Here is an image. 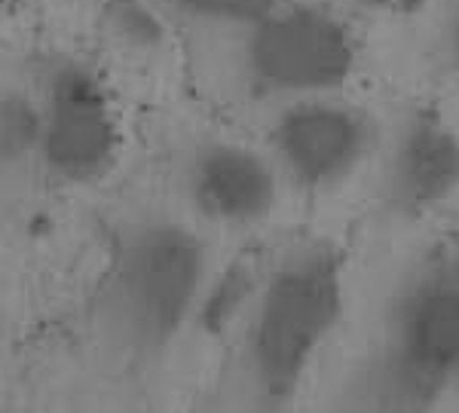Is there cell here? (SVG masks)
Returning <instances> with one entry per match:
<instances>
[{"label":"cell","instance_id":"1","mask_svg":"<svg viewBox=\"0 0 459 413\" xmlns=\"http://www.w3.org/2000/svg\"><path fill=\"white\" fill-rule=\"evenodd\" d=\"M459 410V236L404 257L377 306L374 324L334 413Z\"/></svg>","mask_w":459,"mask_h":413},{"label":"cell","instance_id":"2","mask_svg":"<svg viewBox=\"0 0 459 413\" xmlns=\"http://www.w3.org/2000/svg\"><path fill=\"white\" fill-rule=\"evenodd\" d=\"M346 313V267L328 239H300L266 267L239 324L242 413H291Z\"/></svg>","mask_w":459,"mask_h":413},{"label":"cell","instance_id":"3","mask_svg":"<svg viewBox=\"0 0 459 413\" xmlns=\"http://www.w3.org/2000/svg\"><path fill=\"white\" fill-rule=\"evenodd\" d=\"M212 254L199 230L169 215L126 220L99 288L105 334L126 358L153 365L175 349L203 306Z\"/></svg>","mask_w":459,"mask_h":413},{"label":"cell","instance_id":"4","mask_svg":"<svg viewBox=\"0 0 459 413\" xmlns=\"http://www.w3.org/2000/svg\"><path fill=\"white\" fill-rule=\"evenodd\" d=\"M239 77L246 90L276 108L340 95L355 71V40L334 10L309 0H279L239 28Z\"/></svg>","mask_w":459,"mask_h":413},{"label":"cell","instance_id":"5","mask_svg":"<svg viewBox=\"0 0 459 413\" xmlns=\"http://www.w3.org/2000/svg\"><path fill=\"white\" fill-rule=\"evenodd\" d=\"M37 95V166L65 187L99 184L120 159V116L105 80L77 58H53Z\"/></svg>","mask_w":459,"mask_h":413},{"label":"cell","instance_id":"6","mask_svg":"<svg viewBox=\"0 0 459 413\" xmlns=\"http://www.w3.org/2000/svg\"><path fill=\"white\" fill-rule=\"evenodd\" d=\"M380 123L371 110L340 95L276 108L266 147L282 184L303 194H334L374 162Z\"/></svg>","mask_w":459,"mask_h":413},{"label":"cell","instance_id":"7","mask_svg":"<svg viewBox=\"0 0 459 413\" xmlns=\"http://www.w3.org/2000/svg\"><path fill=\"white\" fill-rule=\"evenodd\" d=\"M377 199L398 224L432 215L459 194V132L426 108H407L380 129Z\"/></svg>","mask_w":459,"mask_h":413},{"label":"cell","instance_id":"8","mask_svg":"<svg viewBox=\"0 0 459 413\" xmlns=\"http://www.w3.org/2000/svg\"><path fill=\"white\" fill-rule=\"evenodd\" d=\"M190 209L224 230H255L279 209L282 178L270 153L236 138H203L184 166Z\"/></svg>","mask_w":459,"mask_h":413},{"label":"cell","instance_id":"9","mask_svg":"<svg viewBox=\"0 0 459 413\" xmlns=\"http://www.w3.org/2000/svg\"><path fill=\"white\" fill-rule=\"evenodd\" d=\"M37 151H40L37 95L4 86L0 90V175L37 166Z\"/></svg>","mask_w":459,"mask_h":413},{"label":"cell","instance_id":"10","mask_svg":"<svg viewBox=\"0 0 459 413\" xmlns=\"http://www.w3.org/2000/svg\"><path fill=\"white\" fill-rule=\"evenodd\" d=\"M404 22L423 37V56L435 71L459 77V0H411Z\"/></svg>","mask_w":459,"mask_h":413},{"label":"cell","instance_id":"11","mask_svg":"<svg viewBox=\"0 0 459 413\" xmlns=\"http://www.w3.org/2000/svg\"><path fill=\"white\" fill-rule=\"evenodd\" d=\"M162 4H169L178 10V16L199 22V25L239 31L255 19H261L264 13H270L279 0H162Z\"/></svg>","mask_w":459,"mask_h":413},{"label":"cell","instance_id":"12","mask_svg":"<svg viewBox=\"0 0 459 413\" xmlns=\"http://www.w3.org/2000/svg\"><path fill=\"white\" fill-rule=\"evenodd\" d=\"M456 413H459V410H456Z\"/></svg>","mask_w":459,"mask_h":413}]
</instances>
